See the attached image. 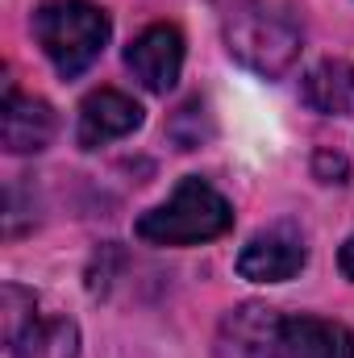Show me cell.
I'll return each instance as SVG.
<instances>
[{
	"mask_svg": "<svg viewBox=\"0 0 354 358\" xmlns=\"http://www.w3.org/2000/svg\"><path fill=\"white\" fill-rule=\"evenodd\" d=\"M138 125H142V104L117 88L92 92L80 104V146H88V150L134 134Z\"/></svg>",
	"mask_w": 354,
	"mask_h": 358,
	"instance_id": "cell-8",
	"label": "cell"
},
{
	"mask_svg": "<svg viewBox=\"0 0 354 358\" xmlns=\"http://www.w3.org/2000/svg\"><path fill=\"white\" fill-rule=\"evenodd\" d=\"M300 96L313 113H325V117H338V113H351L354 108V67L346 59H325L317 63L304 84Z\"/></svg>",
	"mask_w": 354,
	"mask_h": 358,
	"instance_id": "cell-11",
	"label": "cell"
},
{
	"mask_svg": "<svg viewBox=\"0 0 354 358\" xmlns=\"http://www.w3.org/2000/svg\"><path fill=\"white\" fill-rule=\"evenodd\" d=\"M304 46V21L292 0H234L225 8V50L255 76L279 80Z\"/></svg>",
	"mask_w": 354,
	"mask_h": 358,
	"instance_id": "cell-1",
	"label": "cell"
},
{
	"mask_svg": "<svg viewBox=\"0 0 354 358\" xmlns=\"http://www.w3.org/2000/svg\"><path fill=\"white\" fill-rule=\"evenodd\" d=\"M279 325H283V317H275L271 308L242 304L221 325V355L225 358H279Z\"/></svg>",
	"mask_w": 354,
	"mask_h": 358,
	"instance_id": "cell-10",
	"label": "cell"
},
{
	"mask_svg": "<svg viewBox=\"0 0 354 358\" xmlns=\"http://www.w3.org/2000/svg\"><path fill=\"white\" fill-rule=\"evenodd\" d=\"M304 259H309V250H304L300 229L288 225V221H279V225H271V229H259V234L242 246V255H238V275H242V279H255V283H283V279L300 275Z\"/></svg>",
	"mask_w": 354,
	"mask_h": 358,
	"instance_id": "cell-5",
	"label": "cell"
},
{
	"mask_svg": "<svg viewBox=\"0 0 354 358\" xmlns=\"http://www.w3.org/2000/svg\"><path fill=\"white\" fill-rule=\"evenodd\" d=\"M338 267H342V275H346V279H354V238L342 246V255H338Z\"/></svg>",
	"mask_w": 354,
	"mask_h": 358,
	"instance_id": "cell-12",
	"label": "cell"
},
{
	"mask_svg": "<svg viewBox=\"0 0 354 358\" xmlns=\"http://www.w3.org/2000/svg\"><path fill=\"white\" fill-rule=\"evenodd\" d=\"M4 342L8 358H76L80 355V329L67 317L38 313V300L29 308H17V287H4Z\"/></svg>",
	"mask_w": 354,
	"mask_h": 358,
	"instance_id": "cell-4",
	"label": "cell"
},
{
	"mask_svg": "<svg viewBox=\"0 0 354 358\" xmlns=\"http://www.w3.org/2000/svg\"><path fill=\"white\" fill-rule=\"evenodd\" d=\"M229 225H234L229 200L213 183L187 176L179 179V187L159 208L142 213L134 229L150 246H200V242H213V238L229 234Z\"/></svg>",
	"mask_w": 354,
	"mask_h": 358,
	"instance_id": "cell-2",
	"label": "cell"
},
{
	"mask_svg": "<svg viewBox=\"0 0 354 358\" xmlns=\"http://www.w3.org/2000/svg\"><path fill=\"white\" fill-rule=\"evenodd\" d=\"M279 358H354V334L325 317H283Z\"/></svg>",
	"mask_w": 354,
	"mask_h": 358,
	"instance_id": "cell-9",
	"label": "cell"
},
{
	"mask_svg": "<svg viewBox=\"0 0 354 358\" xmlns=\"http://www.w3.org/2000/svg\"><path fill=\"white\" fill-rule=\"evenodd\" d=\"M34 38L63 80L84 76L108 42V17L88 0H55L34 13Z\"/></svg>",
	"mask_w": 354,
	"mask_h": 358,
	"instance_id": "cell-3",
	"label": "cell"
},
{
	"mask_svg": "<svg viewBox=\"0 0 354 358\" xmlns=\"http://www.w3.org/2000/svg\"><path fill=\"white\" fill-rule=\"evenodd\" d=\"M125 67L134 71V80L146 92H171L183 71V38L176 25H150L142 29L129 50H125Z\"/></svg>",
	"mask_w": 354,
	"mask_h": 358,
	"instance_id": "cell-6",
	"label": "cell"
},
{
	"mask_svg": "<svg viewBox=\"0 0 354 358\" xmlns=\"http://www.w3.org/2000/svg\"><path fill=\"white\" fill-rule=\"evenodd\" d=\"M59 117L46 100L25 96V92L8 88L4 92V108H0V138L8 155H38L55 142Z\"/></svg>",
	"mask_w": 354,
	"mask_h": 358,
	"instance_id": "cell-7",
	"label": "cell"
}]
</instances>
